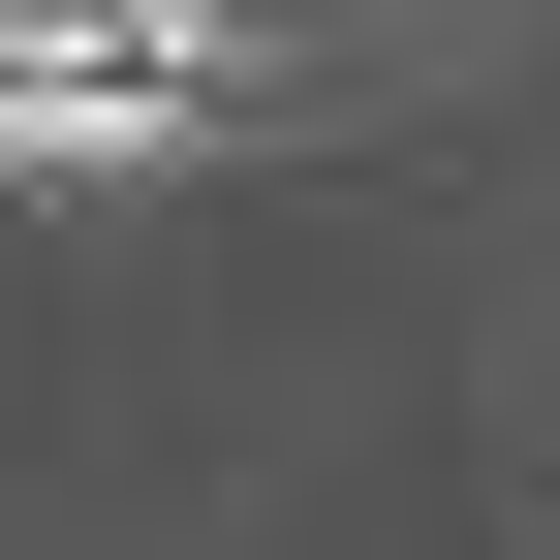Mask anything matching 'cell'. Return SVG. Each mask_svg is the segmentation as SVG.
Instances as JSON below:
<instances>
[{
    "label": "cell",
    "mask_w": 560,
    "mask_h": 560,
    "mask_svg": "<svg viewBox=\"0 0 560 560\" xmlns=\"http://www.w3.org/2000/svg\"><path fill=\"white\" fill-rule=\"evenodd\" d=\"M187 94H219L187 0H0V125H32V156H62V125L125 156V125H187Z\"/></svg>",
    "instance_id": "cell-1"
}]
</instances>
